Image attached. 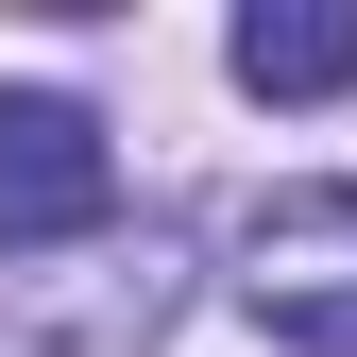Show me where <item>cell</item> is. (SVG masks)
<instances>
[{
	"label": "cell",
	"mask_w": 357,
	"mask_h": 357,
	"mask_svg": "<svg viewBox=\"0 0 357 357\" xmlns=\"http://www.w3.org/2000/svg\"><path fill=\"white\" fill-rule=\"evenodd\" d=\"M238 306L289 357H357V188H273L238 204Z\"/></svg>",
	"instance_id": "6da1fadb"
},
{
	"label": "cell",
	"mask_w": 357,
	"mask_h": 357,
	"mask_svg": "<svg viewBox=\"0 0 357 357\" xmlns=\"http://www.w3.org/2000/svg\"><path fill=\"white\" fill-rule=\"evenodd\" d=\"M119 204V153H102V119L68 102V85H0V238H85V221Z\"/></svg>",
	"instance_id": "7a4b0ae2"
},
{
	"label": "cell",
	"mask_w": 357,
	"mask_h": 357,
	"mask_svg": "<svg viewBox=\"0 0 357 357\" xmlns=\"http://www.w3.org/2000/svg\"><path fill=\"white\" fill-rule=\"evenodd\" d=\"M221 68H238L255 102H340L357 85V0H255V17L221 34Z\"/></svg>",
	"instance_id": "3957f363"
}]
</instances>
